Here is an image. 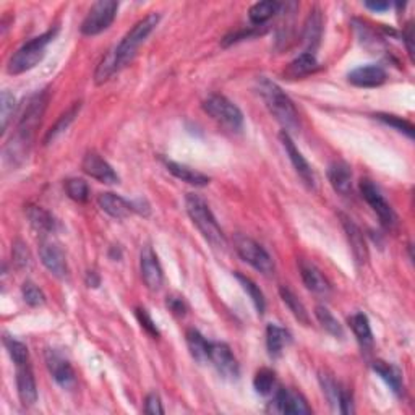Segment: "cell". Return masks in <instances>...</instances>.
Wrapping results in <instances>:
<instances>
[{
    "label": "cell",
    "mask_w": 415,
    "mask_h": 415,
    "mask_svg": "<svg viewBox=\"0 0 415 415\" xmlns=\"http://www.w3.org/2000/svg\"><path fill=\"white\" fill-rule=\"evenodd\" d=\"M234 245L237 253L245 263H249L251 268H255L256 271H260L264 276H271L274 274V261L271 255L261 247L258 242L245 235H237L234 239Z\"/></svg>",
    "instance_id": "7"
},
{
    "label": "cell",
    "mask_w": 415,
    "mask_h": 415,
    "mask_svg": "<svg viewBox=\"0 0 415 415\" xmlns=\"http://www.w3.org/2000/svg\"><path fill=\"white\" fill-rule=\"evenodd\" d=\"M235 278H237V281L240 282V286L244 287V291L250 296L256 311H258V315H263L264 309H267V300H264V296H263V292L260 291V287L256 286V284L251 281L250 278L244 276V274L237 273Z\"/></svg>",
    "instance_id": "34"
},
{
    "label": "cell",
    "mask_w": 415,
    "mask_h": 415,
    "mask_svg": "<svg viewBox=\"0 0 415 415\" xmlns=\"http://www.w3.org/2000/svg\"><path fill=\"white\" fill-rule=\"evenodd\" d=\"M349 325L356 334L358 344L363 349H370L373 346V333H371V326L370 321L363 313H356L349 318Z\"/></svg>",
    "instance_id": "28"
},
{
    "label": "cell",
    "mask_w": 415,
    "mask_h": 415,
    "mask_svg": "<svg viewBox=\"0 0 415 415\" xmlns=\"http://www.w3.org/2000/svg\"><path fill=\"white\" fill-rule=\"evenodd\" d=\"M360 193L365 202L370 204V208L376 213V216L380 218V222L383 224L386 229H394L396 224H398V216H396L394 209L391 208V204L386 202L383 195L375 184H371L370 180H362L360 182Z\"/></svg>",
    "instance_id": "9"
},
{
    "label": "cell",
    "mask_w": 415,
    "mask_h": 415,
    "mask_svg": "<svg viewBox=\"0 0 415 415\" xmlns=\"http://www.w3.org/2000/svg\"><path fill=\"white\" fill-rule=\"evenodd\" d=\"M316 70H318V62H316L315 55L311 52H304L289 64L286 75L289 78H304Z\"/></svg>",
    "instance_id": "26"
},
{
    "label": "cell",
    "mask_w": 415,
    "mask_h": 415,
    "mask_svg": "<svg viewBox=\"0 0 415 415\" xmlns=\"http://www.w3.org/2000/svg\"><path fill=\"white\" fill-rule=\"evenodd\" d=\"M276 407L282 414H311L310 405L307 399L297 391L282 388L276 393Z\"/></svg>",
    "instance_id": "19"
},
{
    "label": "cell",
    "mask_w": 415,
    "mask_h": 415,
    "mask_svg": "<svg viewBox=\"0 0 415 415\" xmlns=\"http://www.w3.org/2000/svg\"><path fill=\"white\" fill-rule=\"evenodd\" d=\"M26 214H28V219H30L31 226L35 227L36 231L48 234V232L55 229L54 218L50 216L46 209L39 208V206H30L26 209Z\"/></svg>",
    "instance_id": "32"
},
{
    "label": "cell",
    "mask_w": 415,
    "mask_h": 415,
    "mask_svg": "<svg viewBox=\"0 0 415 415\" xmlns=\"http://www.w3.org/2000/svg\"><path fill=\"white\" fill-rule=\"evenodd\" d=\"M291 341H292L291 333H289L287 329H284L278 325H268L267 347H268L269 356H271L273 358H278L279 356H281L284 347H286Z\"/></svg>",
    "instance_id": "24"
},
{
    "label": "cell",
    "mask_w": 415,
    "mask_h": 415,
    "mask_svg": "<svg viewBox=\"0 0 415 415\" xmlns=\"http://www.w3.org/2000/svg\"><path fill=\"white\" fill-rule=\"evenodd\" d=\"M315 316H316V320H318V323L321 325V328H323L326 333L334 336V338H342L344 331H342L341 323L334 318V315L331 313L326 307H323V305L316 307Z\"/></svg>",
    "instance_id": "33"
},
{
    "label": "cell",
    "mask_w": 415,
    "mask_h": 415,
    "mask_svg": "<svg viewBox=\"0 0 415 415\" xmlns=\"http://www.w3.org/2000/svg\"><path fill=\"white\" fill-rule=\"evenodd\" d=\"M279 293H281V298L284 304L287 305V309L292 311V315L296 316V318L300 321V323L304 325H309L310 323V318H309V311H307V309L304 307V304H302L300 300H298L296 293H293L291 289L282 286L281 289H279Z\"/></svg>",
    "instance_id": "31"
},
{
    "label": "cell",
    "mask_w": 415,
    "mask_h": 415,
    "mask_svg": "<svg viewBox=\"0 0 415 415\" xmlns=\"http://www.w3.org/2000/svg\"><path fill=\"white\" fill-rule=\"evenodd\" d=\"M21 293H23V298H25L26 304L31 307H39L46 302V296L43 293V291H41L36 284H32L30 281L23 284Z\"/></svg>",
    "instance_id": "42"
},
{
    "label": "cell",
    "mask_w": 415,
    "mask_h": 415,
    "mask_svg": "<svg viewBox=\"0 0 415 415\" xmlns=\"http://www.w3.org/2000/svg\"><path fill=\"white\" fill-rule=\"evenodd\" d=\"M279 8H281V3L273 2V0L255 3V6H251L250 12H249L250 21L256 26L264 25V23H267L268 20H271V18L276 15V13L279 12Z\"/></svg>",
    "instance_id": "29"
},
{
    "label": "cell",
    "mask_w": 415,
    "mask_h": 415,
    "mask_svg": "<svg viewBox=\"0 0 415 415\" xmlns=\"http://www.w3.org/2000/svg\"><path fill=\"white\" fill-rule=\"evenodd\" d=\"M320 381H321V388H323V393L326 394V399L329 400V404L334 405V409H338L342 388L328 375H321Z\"/></svg>",
    "instance_id": "40"
},
{
    "label": "cell",
    "mask_w": 415,
    "mask_h": 415,
    "mask_svg": "<svg viewBox=\"0 0 415 415\" xmlns=\"http://www.w3.org/2000/svg\"><path fill=\"white\" fill-rule=\"evenodd\" d=\"M185 208L192 222L202 232L204 239L213 247H216V249H226L227 239L224 235L221 226L218 224L216 218H214V214L211 213V209H209L208 203L200 195L189 193L185 197Z\"/></svg>",
    "instance_id": "2"
},
{
    "label": "cell",
    "mask_w": 415,
    "mask_h": 415,
    "mask_svg": "<svg viewBox=\"0 0 415 415\" xmlns=\"http://www.w3.org/2000/svg\"><path fill=\"white\" fill-rule=\"evenodd\" d=\"M160 20L161 17L157 15V13H149V15L135 23L132 30L124 36V39L120 41V44L115 48V50H112L115 68L120 70L133 59L137 49L143 44V41L151 35L153 30L157 26V23H160Z\"/></svg>",
    "instance_id": "3"
},
{
    "label": "cell",
    "mask_w": 415,
    "mask_h": 415,
    "mask_svg": "<svg viewBox=\"0 0 415 415\" xmlns=\"http://www.w3.org/2000/svg\"><path fill=\"white\" fill-rule=\"evenodd\" d=\"M65 192L77 203H85L90 198V186L83 179H68L65 182Z\"/></svg>",
    "instance_id": "37"
},
{
    "label": "cell",
    "mask_w": 415,
    "mask_h": 415,
    "mask_svg": "<svg viewBox=\"0 0 415 415\" xmlns=\"http://www.w3.org/2000/svg\"><path fill=\"white\" fill-rule=\"evenodd\" d=\"M17 389L18 398H20L21 404L26 405V407H30V405L37 400L36 380L30 362L23 363V365H17Z\"/></svg>",
    "instance_id": "16"
},
{
    "label": "cell",
    "mask_w": 415,
    "mask_h": 415,
    "mask_svg": "<svg viewBox=\"0 0 415 415\" xmlns=\"http://www.w3.org/2000/svg\"><path fill=\"white\" fill-rule=\"evenodd\" d=\"M46 365H48L52 378L57 381L62 388H73L75 383H77V375H75L73 367L70 365V362L62 354L55 351L46 352Z\"/></svg>",
    "instance_id": "13"
},
{
    "label": "cell",
    "mask_w": 415,
    "mask_h": 415,
    "mask_svg": "<svg viewBox=\"0 0 415 415\" xmlns=\"http://www.w3.org/2000/svg\"><path fill=\"white\" fill-rule=\"evenodd\" d=\"M203 109L208 115L231 132H239L244 127V114L234 102L222 95H211L203 102Z\"/></svg>",
    "instance_id": "6"
},
{
    "label": "cell",
    "mask_w": 415,
    "mask_h": 415,
    "mask_svg": "<svg viewBox=\"0 0 415 415\" xmlns=\"http://www.w3.org/2000/svg\"><path fill=\"white\" fill-rule=\"evenodd\" d=\"M99 282H101V279H99V276H97L96 271H88V274H86V284H88V286L97 287V286H99Z\"/></svg>",
    "instance_id": "49"
},
{
    "label": "cell",
    "mask_w": 415,
    "mask_h": 415,
    "mask_svg": "<svg viewBox=\"0 0 415 415\" xmlns=\"http://www.w3.org/2000/svg\"><path fill=\"white\" fill-rule=\"evenodd\" d=\"M279 138H281V143L284 149H286L289 160H291L293 169H296V172L298 175H300V179L305 182L307 185L310 186V189H313L315 186V174L313 171H311V166L307 162V160L304 156H302V153L298 151L296 144H293L291 135H289L287 132H282L279 133Z\"/></svg>",
    "instance_id": "14"
},
{
    "label": "cell",
    "mask_w": 415,
    "mask_h": 415,
    "mask_svg": "<svg viewBox=\"0 0 415 415\" xmlns=\"http://www.w3.org/2000/svg\"><path fill=\"white\" fill-rule=\"evenodd\" d=\"M321 26H323V21H321V15L320 12L315 10L310 12L309 20L305 23V32H304V39L309 50L307 52L313 54V49L318 46L320 37H321Z\"/></svg>",
    "instance_id": "30"
},
{
    "label": "cell",
    "mask_w": 415,
    "mask_h": 415,
    "mask_svg": "<svg viewBox=\"0 0 415 415\" xmlns=\"http://www.w3.org/2000/svg\"><path fill=\"white\" fill-rule=\"evenodd\" d=\"M258 91L263 97L264 104L274 119L284 127V132H297L298 130V112L286 93L276 83L261 78L258 81Z\"/></svg>",
    "instance_id": "1"
},
{
    "label": "cell",
    "mask_w": 415,
    "mask_h": 415,
    "mask_svg": "<svg viewBox=\"0 0 415 415\" xmlns=\"http://www.w3.org/2000/svg\"><path fill=\"white\" fill-rule=\"evenodd\" d=\"M341 222L357 264H365L368 260V249H367L365 237H363L360 227H358L351 218L344 216V214H341Z\"/></svg>",
    "instance_id": "18"
},
{
    "label": "cell",
    "mask_w": 415,
    "mask_h": 415,
    "mask_svg": "<svg viewBox=\"0 0 415 415\" xmlns=\"http://www.w3.org/2000/svg\"><path fill=\"white\" fill-rule=\"evenodd\" d=\"M119 3L115 0H101L96 2L88 12V15L81 23V32L85 36H96L106 31L112 25L115 15H117Z\"/></svg>",
    "instance_id": "8"
},
{
    "label": "cell",
    "mask_w": 415,
    "mask_h": 415,
    "mask_svg": "<svg viewBox=\"0 0 415 415\" xmlns=\"http://www.w3.org/2000/svg\"><path fill=\"white\" fill-rule=\"evenodd\" d=\"M365 7L373 12H385L389 8L388 2H365Z\"/></svg>",
    "instance_id": "48"
},
{
    "label": "cell",
    "mask_w": 415,
    "mask_h": 415,
    "mask_svg": "<svg viewBox=\"0 0 415 415\" xmlns=\"http://www.w3.org/2000/svg\"><path fill=\"white\" fill-rule=\"evenodd\" d=\"M375 117L378 119V120H381V122H383V124L389 125V127L396 128V130H398V132L405 133L409 138L414 137L412 124L407 122V120H404L403 117H398V115H393V114H376Z\"/></svg>",
    "instance_id": "41"
},
{
    "label": "cell",
    "mask_w": 415,
    "mask_h": 415,
    "mask_svg": "<svg viewBox=\"0 0 415 415\" xmlns=\"http://www.w3.org/2000/svg\"><path fill=\"white\" fill-rule=\"evenodd\" d=\"M139 269H142L143 282L146 284L149 291H157L162 286L164 281V274H162V268L157 260V255L151 247L146 245L142 250V256H139Z\"/></svg>",
    "instance_id": "11"
},
{
    "label": "cell",
    "mask_w": 415,
    "mask_h": 415,
    "mask_svg": "<svg viewBox=\"0 0 415 415\" xmlns=\"http://www.w3.org/2000/svg\"><path fill=\"white\" fill-rule=\"evenodd\" d=\"M298 268H300L302 281H304V284L309 291L318 293V296H328L331 291L328 279L323 276V273H321L313 263H310V261H305V260H300Z\"/></svg>",
    "instance_id": "20"
},
{
    "label": "cell",
    "mask_w": 415,
    "mask_h": 415,
    "mask_svg": "<svg viewBox=\"0 0 415 415\" xmlns=\"http://www.w3.org/2000/svg\"><path fill=\"white\" fill-rule=\"evenodd\" d=\"M15 107H17L15 96H13L10 91H2V96H0V120H2V132H6L7 130L8 122H10L13 112H15Z\"/></svg>",
    "instance_id": "39"
},
{
    "label": "cell",
    "mask_w": 415,
    "mask_h": 415,
    "mask_svg": "<svg viewBox=\"0 0 415 415\" xmlns=\"http://www.w3.org/2000/svg\"><path fill=\"white\" fill-rule=\"evenodd\" d=\"M41 261L54 276L65 278L68 274V264L64 250L55 242H43L39 247Z\"/></svg>",
    "instance_id": "15"
},
{
    "label": "cell",
    "mask_w": 415,
    "mask_h": 415,
    "mask_svg": "<svg viewBox=\"0 0 415 415\" xmlns=\"http://www.w3.org/2000/svg\"><path fill=\"white\" fill-rule=\"evenodd\" d=\"M3 344H6L8 356L12 357L15 365H23V363L30 362V352H28V347L25 344L13 338H6L3 339Z\"/></svg>",
    "instance_id": "38"
},
{
    "label": "cell",
    "mask_w": 415,
    "mask_h": 415,
    "mask_svg": "<svg viewBox=\"0 0 415 415\" xmlns=\"http://www.w3.org/2000/svg\"><path fill=\"white\" fill-rule=\"evenodd\" d=\"M328 179L331 186L334 189V192L339 195H351L352 192V171L351 166L344 161H336L329 166L328 169Z\"/></svg>",
    "instance_id": "21"
},
{
    "label": "cell",
    "mask_w": 415,
    "mask_h": 415,
    "mask_svg": "<svg viewBox=\"0 0 415 415\" xmlns=\"http://www.w3.org/2000/svg\"><path fill=\"white\" fill-rule=\"evenodd\" d=\"M185 339H186V346H189V351L192 354L195 360L198 362L209 360V346H211V342H208L200 331L189 329L185 334Z\"/></svg>",
    "instance_id": "27"
},
{
    "label": "cell",
    "mask_w": 415,
    "mask_h": 415,
    "mask_svg": "<svg viewBox=\"0 0 415 415\" xmlns=\"http://www.w3.org/2000/svg\"><path fill=\"white\" fill-rule=\"evenodd\" d=\"M166 305H167V309H169L172 313L177 316H184L186 313V304H185L184 297H179V296L167 297Z\"/></svg>",
    "instance_id": "46"
},
{
    "label": "cell",
    "mask_w": 415,
    "mask_h": 415,
    "mask_svg": "<svg viewBox=\"0 0 415 415\" xmlns=\"http://www.w3.org/2000/svg\"><path fill=\"white\" fill-rule=\"evenodd\" d=\"M81 169L97 182L102 184H119L117 172L112 169V166L106 160L97 155L95 151H88L81 161Z\"/></svg>",
    "instance_id": "12"
},
{
    "label": "cell",
    "mask_w": 415,
    "mask_h": 415,
    "mask_svg": "<svg viewBox=\"0 0 415 415\" xmlns=\"http://www.w3.org/2000/svg\"><path fill=\"white\" fill-rule=\"evenodd\" d=\"M373 370L378 373L381 380L393 389V393L396 394L404 393L403 376H400V371L394 365H391V363L383 360H375L373 362Z\"/></svg>",
    "instance_id": "25"
},
{
    "label": "cell",
    "mask_w": 415,
    "mask_h": 415,
    "mask_svg": "<svg viewBox=\"0 0 415 415\" xmlns=\"http://www.w3.org/2000/svg\"><path fill=\"white\" fill-rule=\"evenodd\" d=\"M49 102V93L48 91H39L36 93L35 96L30 97L28 104L25 107V112H23L20 124H18V142H20L23 146L25 144H30L35 138V135L39 128L41 120H43V115L46 112V107H48Z\"/></svg>",
    "instance_id": "5"
},
{
    "label": "cell",
    "mask_w": 415,
    "mask_h": 415,
    "mask_svg": "<svg viewBox=\"0 0 415 415\" xmlns=\"http://www.w3.org/2000/svg\"><path fill=\"white\" fill-rule=\"evenodd\" d=\"M137 318L139 321V325H142V328L144 331H146V333H149L151 336H155V338H157V336H160V329L156 328L155 321H153L151 316H149L148 310L137 309Z\"/></svg>",
    "instance_id": "44"
},
{
    "label": "cell",
    "mask_w": 415,
    "mask_h": 415,
    "mask_svg": "<svg viewBox=\"0 0 415 415\" xmlns=\"http://www.w3.org/2000/svg\"><path fill=\"white\" fill-rule=\"evenodd\" d=\"M144 412L151 414V415L164 414V409H162L161 399L156 393H151V394L146 396V399H144Z\"/></svg>",
    "instance_id": "45"
},
{
    "label": "cell",
    "mask_w": 415,
    "mask_h": 415,
    "mask_svg": "<svg viewBox=\"0 0 415 415\" xmlns=\"http://www.w3.org/2000/svg\"><path fill=\"white\" fill-rule=\"evenodd\" d=\"M57 35V28L55 30H49L44 35L35 37V39L28 41V43L17 50L8 60L7 72L10 75H20L25 73L28 70L35 68L46 55V48L50 41L54 39Z\"/></svg>",
    "instance_id": "4"
},
{
    "label": "cell",
    "mask_w": 415,
    "mask_h": 415,
    "mask_svg": "<svg viewBox=\"0 0 415 415\" xmlns=\"http://www.w3.org/2000/svg\"><path fill=\"white\" fill-rule=\"evenodd\" d=\"M164 164L167 167V171L171 172L172 175L180 179L182 182H186V184L195 185V186H204L209 184V177L202 174V172L192 169V167L180 164V162H174V161H164Z\"/></svg>",
    "instance_id": "23"
},
{
    "label": "cell",
    "mask_w": 415,
    "mask_h": 415,
    "mask_svg": "<svg viewBox=\"0 0 415 415\" xmlns=\"http://www.w3.org/2000/svg\"><path fill=\"white\" fill-rule=\"evenodd\" d=\"M209 362L213 363L214 368L219 371V375L224 376V378H239V362H237V358L234 357V354H232L231 347L227 344L211 342V346H209Z\"/></svg>",
    "instance_id": "10"
},
{
    "label": "cell",
    "mask_w": 415,
    "mask_h": 415,
    "mask_svg": "<svg viewBox=\"0 0 415 415\" xmlns=\"http://www.w3.org/2000/svg\"><path fill=\"white\" fill-rule=\"evenodd\" d=\"M349 81L358 88H376L386 81V72L380 65H362L349 73Z\"/></svg>",
    "instance_id": "17"
},
{
    "label": "cell",
    "mask_w": 415,
    "mask_h": 415,
    "mask_svg": "<svg viewBox=\"0 0 415 415\" xmlns=\"http://www.w3.org/2000/svg\"><path fill=\"white\" fill-rule=\"evenodd\" d=\"M274 385H276V375H274L273 370H269V368H261V370L256 371L253 378V388L256 393L261 396L271 394Z\"/></svg>",
    "instance_id": "36"
},
{
    "label": "cell",
    "mask_w": 415,
    "mask_h": 415,
    "mask_svg": "<svg viewBox=\"0 0 415 415\" xmlns=\"http://www.w3.org/2000/svg\"><path fill=\"white\" fill-rule=\"evenodd\" d=\"M13 261H15L17 268L20 269L30 267L31 255L25 247V244H21V242H17V244L13 245Z\"/></svg>",
    "instance_id": "43"
},
{
    "label": "cell",
    "mask_w": 415,
    "mask_h": 415,
    "mask_svg": "<svg viewBox=\"0 0 415 415\" xmlns=\"http://www.w3.org/2000/svg\"><path fill=\"white\" fill-rule=\"evenodd\" d=\"M78 110H80V102H75V106H72L67 112H65V114L60 115V119L55 122L54 127L49 130L48 135H46V138H44V143L48 144L50 142H54V139L57 138L59 135L64 132V130H67L68 125L73 122L75 117H77Z\"/></svg>",
    "instance_id": "35"
},
{
    "label": "cell",
    "mask_w": 415,
    "mask_h": 415,
    "mask_svg": "<svg viewBox=\"0 0 415 415\" xmlns=\"http://www.w3.org/2000/svg\"><path fill=\"white\" fill-rule=\"evenodd\" d=\"M403 36H404L405 44H407L409 54L414 55V48H412V37H414V35H412V25H407V28H405V32H404Z\"/></svg>",
    "instance_id": "47"
},
{
    "label": "cell",
    "mask_w": 415,
    "mask_h": 415,
    "mask_svg": "<svg viewBox=\"0 0 415 415\" xmlns=\"http://www.w3.org/2000/svg\"><path fill=\"white\" fill-rule=\"evenodd\" d=\"M97 204H99L102 211L115 219H124L130 216V213L137 211L133 203H128L127 200H124L115 193H101L97 197Z\"/></svg>",
    "instance_id": "22"
}]
</instances>
